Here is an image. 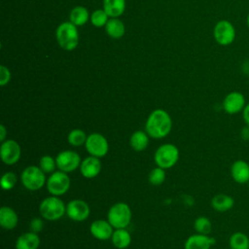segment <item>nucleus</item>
Masks as SVG:
<instances>
[{
  "instance_id": "72a5a7b5",
  "label": "nucleus",
  "mask_w": 249,
  "mask_h": 249,
  "mask_svg": "<svg viewBox=\"0 0 249 249\" xmlns=\"http://www.w3.org/2000/svg\"><path fill=\"white\" fill-rule=\"evenodd\" d=\"M29 227H30V231H31L38 233V232H40L43 230L44 223H43V221L40 218H33L30 221Z\"/></svg>"
},
{
  "instance_id": "dca6fc26",
  "label": "nucleus",
  "mask_w": 249,
  "mask_h": 249,
  "mask_svg": "<svg viewBox=\"0 0 249 249\" xmlns=\"http://www.w3.org/2000/svg\"><path fill=\"white\" fill-rule=\"evenodd\" d=\"M81 174L88 179L96 177L101 171V161L99 158L89 156L84 159L80 164Z\"/></svg>"
},
{
  "instance_id": "a878e982",
  "label": "nucleus",
  "mask_w": 249,
  "mask_h": 249,
  "mask_svg": "<svg viewBox=\"0 0 249 249\" xmlns=\"http://www.w3.org/2000/svg\"><path fill=\"white\" fill-rule=\"evenodd\" d=\"M69 18H70V21L74 23L76 26L84 25L89 19V12L85 7L77 6L71 10Z\"/></svg>"
},
{
  "instance_id": "9b49d317",
  "label": "nucleus",
  "mask_w": 249,
  "mask_h": 249,
  "mask_svg": "<svg viewBox=\"0 0 249 249\" xmlns=\"http://www.w3.org/2000/svg\"><path fill=\"white\" fill-rule=\"evenodd\" d=\"M21 155L20 146L13 139H8L2 142L0 146V156L2 161L7 165L15 164L18 161Z\"/></svg>"
},
{
  "instance_id": "f704fd0d",
  "label": "nucleus",
  "mask_w": 249,
  "mask_h": 249,
  "mask_svg": "<svg viewBox=\"0 0 249 249\" xmlns=\"http://www.w3.org/2000/svg\"><path fill=\"white\" fill-rule=\"evenodd\" d=\"M241 115H242L244 124L249 126V103H246L245 107L243 108V110L241 112Z\"/></svg>"
},
{
  "instance_id": "20e7f679",
  "label": "nucleus",
  "mask_w": 249,
  "mask_h": 249,
  "mask_svg": "<svg viewBox=\"0 0 249 249\" xmlns=\"http://www.w3.org/2000/svg\"><path fill=\"white\" fill-rule=\"evenodd\" d=\"M131 209L125 202L113 204L107 213V221L115 229H125L131 221Z\"/></svg>"
},
{
  "instance_id": "2f4dec72",
  "label": "nucleus",
  "mask_w": 249,
  "mask_h": 249,
  "mask_svg": "<svg viewBox=\"0 0 249 249\" xmlns=\"http://www.w3.org/2000/svg\"><path fill=\"white\" fill-rule=\"evenodd\" d=\"M17 184V176L14 172L8 171L4 173L1 177V186L3 190H12Z\"/></svg>"
},
{
  "instance_id": "aec40b11",
  "label": "nucleus",
  "mask_w": 249,
  "mask_h": 249,
  "mask_svg": "<svg viewBox=\"0 0 249 249\" xmlns=\"http://www.w3.org/2000/svg\"><path fill=\"white\" fill-rule=\"evenodd\" d=\"M234 205V199L231 196L226 194H218L211 199V206L218 212H227Z\"/></svg>"
},
{
  "instance_id": "6ab92c4d",
  "label": "nucleus",
  "mask_w": 249,
  "mask_h": 249,
  "mask_svg": "<svg viewBox=\"0 0 249 249\" xmlns=\"http://www.w3.org/2000/svg\"><path fill=\"white\" fill-rule=\"evenodd\" d=\"M18 222V217L17 212L9 207L2 206L0 209V225L6 230H13L17 227Z\"/></svg>"
},
{
  "instance_id": "f3484780",
  "label": "nucleus",
  "mask_w": 249,
  "mask_h": 249,
  "mask_svg": "<svg viewBox=\"0 0 249 249\" xmlns=\"http://www.w3.org/2000/svg\"><path fill=\"white\" fill-rule=\"evenodd\" d=\"M215 239L206 234L195 233L190 235L184 244V249H210Z\"/></svg>"
},
{
  "instance_id": "39448f33",
  "label": "nucleus",
  "mask_w": 249,
  "mask_h": 249,
  "mask_svg": "<svg viewBox=\"0 0 249 249\" xmlns=\"http://www.w3.org/2000/svg\"><path fill=\"white\" fill-rule=\"evenodd\" d=\"M155 162L158 166L168 169L176 164L179 160V150L178 148L170 143H165L160 145L155 153Z\"/></svg>"
},
{
  "instance_id": "f257e3e1",
  "label": "nucleus",
  "mask_w": 249,
  "mask_h": 249,
  "mask_svg": "<svg viewBox=\"0 0 249 249\" xmlns=\"http://www.w3.org/2000/svg\"><path fill=\"white\" fill-rule=\"evenodd\" d=\"M172 127V121L169 114L162 109L154 110L147 118L145 131L152 138L160 139L169 134Z\"/></svg>"
},
{
  "instance_id": "bb28decb",
  "label": "nucleus",
  "mask_w": 249,
  "mask_h": 249,
  "mask_svg": "<svg viewBox=\"0 0 249 249\" xmlns=\"http://www.w3.org/2000/svg\"><path fill=\"white\" fill-rule=\"evenodd\" d=\"M88 135L86 134V132L80 128H75L72 129L68 135H67V141L70 145L75 146V147H79L82 145H85L86 141H87Z\"/></svg>"
},
{
  "instance_id": "f8f14e48",
  "label": "nucleus",
  "mask_w": 249,
  "mask_h": 249,
  "mask_svg": "<svg viewBox=\"0 0 249 249\" xmlns=\"http://www.w3.org/2000/svg\"><path fill=\"white\" fill-rule=\"evenodd\" d=\"M246 105L245 96L240 91H231L229 92L222 103L224 111L229 115H235L242 112Z\"/></svg>"
},
{
  "instance_id": "4c0bfd02",
  "label": "nucleus",
  "mask_w": 249,
  "mask_h": 249,
  "mask_svg": "<svg viewBox=\"0 0 249 249\" xmlns=\"http://www.w3.org/2000/svg\"><path fill=\"white\" fill-rule=\"evenodd\" d=\"M246 23H247V26H248V28H249V12H248L247 17H246Z\"/></svg>"
},
{
  "instance_id": "e433bc0d",
  "label": "nucleus",
  "mask_w": 249,
  "mask_h": 249,
  "mask_svg": "<svg viewBox=\"0 0 249 249\" xmlns=\"http://www.w3.org/2000/svg\"><path fill=\"white\" fill-rule=\"evenodd\" d=\"M6 135H7V129H6L5 125L4 124H0V141L1 142L5 141Z\"/></svg>"
},
{
  "instance_id": "c9c22d12",
  "label": "nucleus",
  "mask_w": 249,
  "mask_h": 249,
  "mask_svg": "<svg viewBox=\"0 0 249 249\" xmlns=\"http://www.w3.org/2000/svg\"><path fill=\"white\" fill-rule=\"evenodd\" d=\"M240 138L243 141H249V126L248 125H244L241 130H240Z\"/></svg>"
},
{
  "instance_id": "cd10ccee",
  "label": "nucleus",
  "mask_w": 249,
  "mask_h": 249,
  "mask_svg": "<svg viewBox=\"0 0 249 249\" xmlns=\"http://www.w3.org/2000/svg\"><path fill=\"white\" fill-rule=\"evenodd\" d=\"M194 228L197 233L208 235L212 230L211 221L205 216H199L195 220Z\"/></svg>"
},
{
  "instance_id": "0eeeda50",
  "label": "nucleus",
  "mask_w": 249,
  "mask_h": 249,
  "mask_svg": "<svg viewBox=\"0 0 249 249\" xmlns=\"http://www.w3.org/2000/svg\"><path fill=\"white\" fill-rule=\"evenodd\" d=\"M70 178L66 172L53 171L47 180V189L52 196H59L67 193L70 188Z\"/></svg>"
},
{
  "instance_id": "6e6552de",
  "label": "nucleus",
  "mask_w": 249,
  "mask_h": 249,
  "mask_svg": "<svg viewBox=\"0 0 249 249\" xmlns=\"http://www.w3.org/2000/svg\"><path fill=\"white\" fill-rule=\"evenodd\" d=\"M213 36L219 45L229 46L234 41L236 36L234 25L227 19L219 20L214 26Z\"/></svg>"
},
{
  "instance_id": "1a4fd4ad",
  "label": "nucleus",
  "mask_w": 249,
  "mask_h": 249,
  "mask_svg": "<svg viewBox=\"0 0 249 249\" xmlns=\"http://www.w3.org/2000/svg\"><path fill=\"white\" fill-rule=\"evenodd\" d=\"M85 147L89 156L96 158H102L106 156L109 151V143L107 139L105 136L98 132H93L88 135Z\"/></svg>"
},
{
  "instance_id": "4468645a",
  "label": "nucleus",
  "mask_w": 249,
  "mask_h": 249,
  "mask_svg": "<svg viewBox=\"0 0 249 249\" xmlns=\"http://www.w3.org/2000/svg\"><path fill=\"white\" fill-rule=\"evenodd\" d=\"M231 175L232 180L239 185L249 183V163L243 160H234L231 166Z\"/></svg>"
},
{
  "instance_id": "a211bd4d",
  "label": "nucleus",
  "mask_w": 249,
  "mask_h": 249,
  "mask_svg": "<svg viewBox=\"0 0 249 249\" xmlns=\"http://www.w3.org/2000/svg\"><path fill=\"white\" fill-rule=\"evenodd\" d=\"M40 238L36 232L27 231L20 234L16 241V249H38Z\"/></svg>"
},
{
  "instance_id": "7ed1b4c3",
  "label": "nucleus",
  "mask_w": 249,
  "mask_h": 249,
  "mask_svg": "<svg viewBox=\"0 0 249 249\" xmlns=\"http://www.w3.org/2000/svg\"><path fill=\"white\" fill-rule=\"evenodd\" d=\"M55 37L58 45L66 51H72L76 49L79 43L77 27L71 21H66L59 24L55 32Z\"/></svg>"
},
{
  "instance_id": "7c9ffc66",
  "label": "nucleus",
  "mask_w": 249,
  "mask_h": 249,
  "mask_svg": "<svg viewBox=\"0 0 249 249\" xmlns=\"http://www.w3.org/2000/svg\"><path fill=\"white\" fill-rule=\"evenodd\" d=\"M108 15L104 10H95L90 16L91 23L96 27H101L106 25L108 21Z\"/></svg>"
},
{
  "instance_id": "5701e85b",
  "label": "nucleus",
  "mask_w": 249,
  "mask_h": 249,
  "mask_svg": "<svg viewBox=\"0 0 249 249\" xmlns=\"http://www.w3.org/2000/svg\"><path fill=\"white\" fill-rule=\"evenodd\" d=\"M111 239L113 245L118 249H125L131 242L130 233L125 229H116Z\"/></svg>"
},
{
  "instance_id": "423d86ee",
  "label": "nucleus",
  "mask_w": 249,
  "mask_h": 249,
  "mask_svg": "<svg viewBox=\"0 0 249 249\" xmlns=\"http://www.w3.org/2000/svg\"><path fill=\"white\" fill-rule=\"evenodd\" d=\"M20 180L22 185L29 191L40 190L46 183L45 172L36 165H29L21 172Z\"/></svg>"
},
{
  "instance_id": "c85d7f7f",
  "label": "nucleus",
  "mask_w": 249,
  "mask_h": 249,
  "mask_svg": "<svg viewBox=\"0 0 249 249\" xmlns=\"http://www.w3.org/2000/svg\"><path fill=\"white\" fill-rule=\"evenodd\" d=\"M165 169L158 166V167H155L153 168L150 173H149V176H148V179H149V182L154 185V186H159V185H161L164 180H165Z\"/></svg>"
},
{
  "instance_id": "412c9836",
  "label": "nucleus",
  "mask_w": 249,
  "mask_h": 249,
  "mask_svg": "<svg viewBox=\"0 0 249 249\" xmlns=\"http://www.w3.org/2000/svg\"><path fill=\"white\" fill-rule=\"evenodd\" d=\"M130 147L136 152L144 151L149 145V135L146 131L137 130L129 138Z\"/></svg>"
},
{
  "instance_id": "ddd939ff",
  "label": "nucleus",
  "mask_w": 249,
  "mask_h": 249,
  "mask_svg": "<svg viewBox=\"0 0 249 249\" xmlns=\"http://www.w3.org/2000/svg\"><path fill=\"white\" fill-rule=\"evenodd\" d=\"M90 209L83 199H73L66 205V215L73 221L82 222L89 218Z\"/></svg>"
},
{
  "instance_id": "473e14b6",
  "label": "nucleus",
  "mask_w": 249,
  "mask_h": 249,
  "mask_svg": "<svg viewBox=\"0 0 249 249\" xmlns=\"http://www.w3.org/2000/svg\"><path fill=\"white\" fill-rule=\"evenodd\" d=\"M10 79H11V73L9 69L6 66L1 65L0 66V86L4 87L5 85H7Z\"/></svg>"
},
{
  "instance_id": "2eb2a0df",
  "label": "nucleus",
  "mask_w": 249,
  "mask_h": 249,
  "mask_svg": "<svg viewBox=\"0 0 249 249\" xmlns=\"http://www.w3.org/2000/svg\"><path fill=\"white\" fill-rule=\"evenodd\" d=\"M91 235L98 240H108L114 232L112 225L106 220H95L89 226Z\"/></svg>"
},
{
  "instance_id": "b1692460",
  "label": "nucleus",
  "mask_w": 249,
  "mask_h": 249,
  "mask_svg": "<svg viewBox=\"0 0 249 249\" xmlns=\"http://www.w3.org/2000/svg\"><path fill=\"white\" fill-rule=\"evenodd\" d=\"M106 33L113 39H119L124 34V25L122 20L117 18L109 19L105 25Z\"/></svg>"
},
{
  "instance_id": "c756f323",
  "label": "nucleus",
  "mask_w": 249,
  "mask_h": 249,
  "mask_svg": "<svg viewBox=\"0 0 249 249\" xmlns=\"http://www.w3.org/2000/svg\"><path fill=\"white\" fill-rule=\"evenodd\" d=\"M39 167L45 173H53L56 167L55 159H53L49 155L43 156L39 160Z\"/></svg>"
},
{
  "instance_id": "f03ea898",
  "label": "nucleus",
  "mask_w": 249,
  "mask_h": 249,
  "mask_svg": "<svg viewBox=\"0 0 249 249\" xmlns=\"http://www.w3.org/2000/svg\"><path fill=\"white\" fill-rule=\"evenodd\" d=\"M39 212L41 216L48 221H55L60 219L66 213V205L55 196L45 197L40 205Z\"/></svg>"
},
{
  "instance_id": "9d476101",
  "label": "nucleus",
  "mask_w": 249,
  "mask_h": 249,
  "mask_svg": "<svg viewBox=\"0 0 249 249\" xmlns=\"http://www.w3.org/2000/svg\"><path fill=\"white\" fill-rule=\"evenodd\" d=\"M55 161L58 170L68 173L76 170L80 166L81 158L78 153L71 150H65L57 154Z\"/></svg>"
},
{
  "instance_id": "4be33fe9",
  "label": "nucleus",
  "mask_w": 249,
  "mask_h": 249,
  "mask_svg": "<svg viewBox=\"0 0 249 249\" xmlns=\"http://www.w3.org/2000/svg\"><path fill=\"white\" fill-rule=\"evenodd\" d=\"M103 10L111 18H118L124 12V0H103Z\"/></svg>"
},
{
  "instance_id": "393cba45",
  "label": "nucleus",
  "mask_w": 249,
  "mask_h": 249,
  "mask_svg": "<svg viewBox=\"0 0 249 249\" xmlns=\"http://www.w3.org/2000/svg\"><path fill=\"white\" fill-rule=\"evenodd\" d=\"M230 249H249V236L242 231L233 232L229 238Z\"/></svg>"
}]
</instances>
